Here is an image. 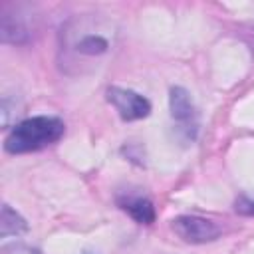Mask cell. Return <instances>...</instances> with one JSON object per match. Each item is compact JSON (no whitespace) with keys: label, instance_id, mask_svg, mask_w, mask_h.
I'll return each instance as SVG.
<instances>
[{"label":"cell","instance_id":"cell-1","mask_svg":"<svg viewBox=\"0 0 254 254\" xmlns=\"http://www.w3.org/2000/svg\"><path fill=\"white\" fill-rule=\"evenodd\" d=\"M64 131L65 125L58 117H50V115L28 117L12 127V131L4 139V149L14 155L40 151L56 143L64 135Z\"/></svg>","mask_w":254,"mask_h":254},{"label":"cell","instance_id":"cell-2","mask_svg":"<svg viewBox=\"0 0 254 254\" xmlns=\"http://www.w3.org/2000/svg\"><path fill=\"white\" fill-rule=\"evenodd\" d=\"M171 226L179 238H183L185 242H190V244H206V242L216 240L222 234V228L214 220L194 216V214L177 216Z\"/></svg>","mask_w":254,"mask_h":254},{"label":"cell","instance_id":"cell-3","mask_svg":"<svg viewBox=\"0 0 254 254\" xmlns=\"http://www.w3.org/2000/svg\"><path fill=\"white\" fill-rule=\"evenodd\" d=\"M107 101L115 107V111L119 113V117L123 121L143 119L151 111V103L147 97H143L141 93H137L133 89H125V87H117V85L107 89Z\"/></svg>","mask_w":254,"mask_h":254},{"label":"cell","instance_id":"cell-4","mask_svg":"<svg viewBox=\"0 0 254 254\" xmlns=\"http://www.w3.org/2000/svg\"><path fill=\"white\" fill-rule=\"evenodd\" d=\"M169 105H171V117L192 139L194 131H196V109L192 105V99H190L189 91L183 89V87H173L171 95H169Z\"/></svg>","mask_w":254,"mask_h":254},{"label":"cell","instance_id":"cell-5","mask_svg":"<svg viewBox=\"0 0 254 254\" xmlns=\"http://www.w3.org/2000/svg\"><path fill=\"white\" fill-rule=\"evenodd\" d=\"M119 206L129 212L131 218H135L141 224H151L155 220V206L151 200L143 198V196H127V198H119Z\"/></svg>","mask_w":254,"mask_h":254},{"label":"cell","instance_id":"cell-6","mask_svg":"<svg viewBox=\"0 0 254 254\" xmlns=\"http://www.w3.org/2000/svg\"><path fill=\"white\" fill-rule=\"evenodd\" d=\"M28 228L26 220L16 212L12 210L8 204H2V214H0V234L6 238L10 234H20Z\"/></svg>","mask_w":254,"mask_h":254},{"label":"cell","instance_id":"cell-7","mask_svg":"<svg viewBox=\"0 0 254 254\" xmlns=\"http://www.w3.org/2000/svg\"><path fill=\"white\" fill-rule=\"evenodd\" d=\"M109 50V42L99 34H87L77 42V52L83 56H97Z\"/></svg>","mask_w":254,"mask_h":254},{"label":"cell","instance_id":"cell-8","mask_svg":"<svg viewBox=\"0 0 254 254\" xmlns=\"http://www.w3.org/2000/svg\"><path fill=\"white\" fill-rule=\"evenodd\" d=\"M0 254H38V250L28 248L24 244H8V246H2Z\"/></svg>","mask_w":254,"mask_h":254},{"label":"cell","instance_id":"cell-9","mask_svg":"<svg viewBox=\"0 0 254 254\" xmlns=\"http://www.w3.org/2000/svg\"><path fill=\"white\" fill-rule=\"evenodd\" d=\"M236 210L240 214H254V202L252 200H246V198H240L236 202Z\"/></svg>","mask_w":254,"mask_h":254}]
</instances>
